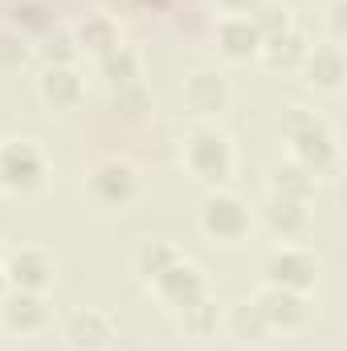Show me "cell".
I'll list each match as a JSON object with an SVG mask.
<instances>
[{"label": "cell", "instance_id": "6da1fadb", "mask_svg": "<svg viewBox=\"0 0 347 351\" xmlns=\"http://www.w3.org/2000/svg\"><path fill=\"white\" fill-rule=\"evenodd\" d=\"M278 131L290 147V160L298 168H307L315 180L339 172V143H335V131L323 114H315L307 106H286L278 119Z\"/></svg>", "mask_w": 347, "mask_h": 351}, {"label": "cell", "instance_id": "7a4b0ae2", "mask_svg": "<svg viewBox=\"0 0 347 351\" xmlns=\"http://www.w3.org/2000/svg\"><path fill=\"white\" fill-rule=\"evenodd\" d=\"M180 160H184L188 172L196 176L200 184H208V188L229 184V176L237 168V152H233L229 135L217 131V127H208V123H196L180 139Z\"/></svg>", "mask_w": 347, "mask_h": 351}, {"label": "cell", "instance_id": "3957f363", "mask_svg": "<svg viewBox=\"0 0 347 351\" xmlns=\"http://www.w3.org/2000/svg\"><path fill=\"white\" fill-rule=\"evenodd\" d=\"M49 176V160L33 139H0V192L33 196Z\"/></svg>", "mask_w": 347, "mask_h": 351}, {"label": "cell", "instance_id": "277c9868", "mask_svg": "<svg viewBox=\"0 0 347 351\" xmlns=\"http://www.w3.org/2000/svg\"><path fill=\"white\" fill-rule=\"evenodd\" d=\"M254 229V213L250 204L237 196V192H225V188H213L204 200H200V233L221 241V245H237L246 241Z\"/></svg>", "mask_w": 347, "mask_h": 351}, {"label": "cell", "instance_id": "5b68a950", "mask_svg": "<svg viewBox=\"0 0 347 351\" xmlns=\"http://www.w3.org/2000/svg\"><path fill=\"white\" fill-rule=\"evenodd\" d=\"M261 278H265V286H282V290L307 294L319 282V258L311 250H302V245H278V250L265 254Z\"/></svg>", "mask_w": 347, "mask_h": 351}, {"label": "cell", "instance_id": "8992f818", "mask_svg": "<svg viewBox=\"0 0 347 351\" xmlns=\"http://www.w3.org/2000/svg\"><path fill=\"white\" fill-rule=\"evenodd\" d=\"M90 196L106 208H127L135 196H139V168L131 160H119V156H106L98 160L86 176Z\"/></svg>", "mask_w": 347, "mask_h": 351}, {"label": "cell", "instance_id": "52a82bcc", "mask_svg": "<svg viewBox=\"0 0 347 351\" xmlns=\"http://www.w3.org/2000/svg\"><path fill=\"white\" fill-rule=\"evenodd\" d=\"M0 269H4V282L8 290H33V294H45L53 286V274H58V262L49 250L41 245H21V250H8L0 258Z\"/></svg>", "mask_w": 347, "mask_h": 351}, {"label": "cell", "instance_id": "ba28073f", "mask_svg": "<svg viewBox=\"0 0 347 351\" xmlns=\"http://www.w3.org/2000/svg\"><path fill=\"white\" fill-rule=\"evenodd\" d=\"M147 290H152V294H156V298H160V302L176 315L180 306H188V302H196L200 294H208V278H204V269L192 262V258H184V254H180V258H176V262L168 265V269L147 286Z\"/></svg>", "mask_w": 347, "mask_h": 351}, {"label": "cell", "instance_id": "9c48e42d", "mask_svg": "<svg viewBox=\"0 0 347 351\" xmlns=\"http://www.w3.org/2000/svg\"><path fill=\"white\" fill-rule=\"evenodd\" d=\"M254 302H258V311L265 315L270 331H302V327L315 319V306H311V298H307V294H298V290L261 286L258 294H254Z\"/></svg>", "mask_w": 347, "mask_h": 351}, {"label": "cell", "instance_id": "30bf717a", "mask_svg": "<svg viewBox=\"0 0 347 351\" xmlns=\"http://www.w3.org/2000/svg\"><path fill=\"white\" fill-rule=\"evenodd\" d=\"M184 106L196 119H217L229 106V78L213 66H200V70L184 74Z\"/></svg>", "mask_w": 347, "mask_h": 351}, {"label": "cell", "instance_id": "8fae6325", "mask_svg": "<svg viewBox=\"0 0 347 351\" xmlns=\"http://www.w3.org/2000/svg\"><path fill=\"white\" fill-rule=\"evenodd\" d=\"M0 323H4V331H12V335H37V331H45V323H49V302H45V294L8 290V294L0 298Z\"/></svg>", "mask_w": 347, "mask_h": 351}, {"label": "cell", "instance_id": "7c38bea8", "mask_svg": "<svg viewBox=\"0 0 347 351\" xmlns=\"http://www.w3.org/2000/svg\"><path fill=\"white\" fill-rule=\"evenodd\" d=\"M302 78L307 86L323 90V94H339L347 82V58L339 45H311V53L302 58Z\"/></svg>", "mask_w": 347, "mask_h": 351}, {"label": "cell", "instance_id": "4fadbf2b", "mask_svg": "<svg viewBox=\"0 0 347 351\" xmlns=\"http://www.w3.org/2000/svg\"><path fill=\"white\" fill-rule=\"evenodd\" d=\"M115 339V319L98 306H78L66 319V343L74 351H102Z\"/></svg>", "mask_w": 347, "mask_h": 351}, {"label": "cell", "instance_id": "5bb4252c", "mask_svg": "<svg viewBox=\"0 0 347 351\" xmlns=\"http://www.w3.org/2000/svg\"><path fill=\"white\" fill-rule=\"evenodd\" d=\"M37 94L49 110H74L86 98V82L74 66H45L37 74Z\"/></svg>", "mask_w": 347, "mask_h": 351}, {"label": "cell", "instance_id": "9a60e30c", "mask_svg": "<svg viewBox=\"0 0 347 351\" xmlns=\"http://www.w3.org/2000/svg\"><path fill=\"white\" fill-rule=\"evenodd\" d=\"M213 37H217V49L229 62H250V58L261 53V33L250 16H221Z\"/></svg>", "mask_w": 347, "mask_h": 351}, {"label": "cell", "instance_id": "2e32d148", "mask_svg": "<svg viewBox=\"0 0 347 351\" xmlns=\"http://www.w3.org/2000/svg\"><path fill=\"white\" fill-rule=\"evenodd\" d=\"M74 41H78V53H86V58H94V62L123 45L119 25H115V16H106V12L78 21V25H74Z\"/></svg>", "mask_w": 347, "mask_h": 351}, {"label": "cell", "instance_id": "e0dca14e", "mask_svg": "<svg viewBox=\"0 0 347 351\" xmlns=\"http://www.w3.org/2000/svg\"><path fill=\"white\" fill-rule=\"evenodd\" d=\"M265 225L274 237H298L311 225V200H290V196H270L261 208Z\"/></svg>", "mask_w": 347, "mask_h": 351}, {"label": "cell", "instance_id": "ac0fdd59", "mask_svg": "<svg viewBox=\"0 0 347 351\" xmlns=\"http://www.w3.org/2000/svg\"><path fill=\"white\" fill-rule=\"evenodd\" d=\"M307 53H311V41H307L298 29H286V33H278V37H265V41H261L258 58L270 66V70H298Z\"/></svg>", "mask_w": 347, "mask_h": 351}, {"label": "cell", "instance_id": "d6986e66", "mask_svg": "<svg viewBox=\"0 0 347 351\" xmlns=\"http://www.w3.org/2000/svg\"><path fill=\"white\" fill-rule=\"evenodd\" d=\"M180 258V250H176L172 241H160V237H147V241H139L135 245V254H131V274L143 282V286H152L168 265Z\"/></svg>", "mask_w": 347, "mask_h": 351}, {"label": "cell", "instance_id": "ffe728a7", "mask_svg": "<svg viewBox=\"0 0 347 351\" xmlns=\"http://www.w3.org/2000/svg\"><path fill=\"white\" fill-rule=\"evenodd\" d=\"M225 331H229V339H237V343H261V339L270 335V323H265V315L258 311L254 298H241V302H233V306L225 311Z\"/></svg>", "mask_w": 347, "mask_h": 351}, {"label": "cell", "instance_id": "44dd1931", "mask_svg": "<svg viewBox=\"0 0 347 351\" xmlns=\"http://www.w3.org/2000/svg\"><path fill=\"white\" fill-rule=\"evenodd\" d=\"M139 74H143V58L131 45H119L106 58H98V78L106 82V90L131 86V82H139Z\"/></svg>", "mask_w": 347, "mask_h": 351}, {"label": "cell", "instance_id": "7402d4cb", "mask_svg": "<svg viewBox=\"0 0 347 351\" xmlns=\"http://www.w3.org/2000/svg\"><path fill=\"white\" fill-rule=\"evenodd\" d=\"M315 188H319V180L307 172V168H298L294 160H282V164H274V168H270V196L315 200Z\"/></svg>", "mask_w": 347, "mask_h": 351}, {"label": "cell", "instance_id": "603a6c76", "mask_svg": "<svg viewBox=\"0 0 347 351\" xmlns=\"http://www.w3.org/2000/svg\"><path fill=\"white\" fill-rule=\"evenodd\" d=\"M217 323H221V311H217L213 290H208V294H200L196 302H188V306H180V311H176V327H180L184 335H192V339L213 335V331H217Z\"/></svg>", "mask_w": 347, "mask_h": 351}, {"label": "cell", "instance_id": "cb8c5ba5", "mask_svg": "<svg viewBox=\"0 0 347 351\" xmlns=\"http://www.w3.org/2000/svg\"><path fill=\"white\" fill-rule=\"evenodd\" d=\"M37 53L45 58V66H74V62H78V41H74V29H66V25L45 29V33H41Z\"/></svg>", "mask_w": 347, "mask_h": 351}, {"label": "cell", "instance_id": "d4e9b609", "mask_svg": "<svg viewBox=\"0 0 347 351\" xmlns=\"http://www.w3.org/2000/svg\"><path fill=\"white\" fill-rule=\"evenodd\" d=\"M8 29H16V33H45L49 29V8L41 4V0H12L8 4Z\"/></svg>", "mask_w": 347, "mask_h": 351}, {"label": "cell", "instance_id": "484cf974", "mask_svg": "<svg viewBox=\"0 0 347 351\" xmlns=\"http://www.w3.org/2000/svg\"><path fill=\"white\" fill-rule=\"evenodd\" d=\"M110 106L123 119H147L152 114V94H147L143 82H131V86H123V90H110Z\"/></svg>", "mask_w": 347, "mask_h": 351}, {"label": "cell", "instance_id": "4316f807", "mask_svg": "<svg viewBox=\"0 0 347 351\" xmlns=\"http://www.w3.org/2000/svg\"><path fill=\"white\" fill-rule=\"evenodd\" d=\"M254 25H258L261 41L265 37H278V33H286V29H294V16H290V4H278V0H265L258 12L250 16Z\"/></svg>", "mask_w": 347, "mask_h": 351}, {"label": "cell", "instance_id": "83f0119b", "mask_svg": "<svg viewBox=\"0 0 347 351\" xmlns=\"http://www.w3.org/2000/svg\"><path fill=\"white\" fill-rule=\"evenodd\" d=\"M29 53H33V45H29L25 33H16V29H0V74L21 70V66L29 62Z\"/></svg>", "mask_w": 347, "mask_h": 351}, {"label": "cell", "instance_id": "f1b7e54d", "mask_svg": "<svg viewBox=\"0 0 347 351\" xmlns=\"http://www.w3.org/2000/svg\"><path fill=\"white\" fill-rule=\"evenodd\" d=\"M347 41V0H331L327 4V45H339Z\"/></svg>", "mask_w": 347, "mask_h": 351}, {"label": "cell", "instance_id": "f546056e", "mask_svg": "<svg viewBox=\"0 0 347 351\" xmlns=\"http://www.w3.org/2000/svg\"><path fill=\"white\" fill-rule=\"evenodd\" d=\"M265 0H217V8L225 12V16H254Z\"/></svg>", "mask_w": 347, "mask_h": 351}, {"label": "cell", "instance_id": "4dcf8cb0", "mask_svg": "<svg viewBox=\"0 0 347 351\" xmlns=\"http://www.w3.org/2000/svg\"><path fill=\"white\" fill-rule=\"evenodd\" d=\"M106 12H123L127 16V12H139V8H135V0H106Z\"/></svg>", "mask_w": 347, "mask_h": 351}, {"label": "cell", "instance_id": "1f68e13d", "mask_svg": "<svg viewBox=\"0 0 347 351\" xmlns=\"http://www.w3.org/2000/svg\"><path fill=\"white\" fill-rule=\"evenodd\" d=\"M168 4H172V0H135V8H139V12H147V8H152V12H160V8H168Z\"/></svg>", "mask_w": 347, "mask_h": 351}, {"label": "cell", "instance_id": "d6a6232c", "mask_svg": "<svg viewBox=\"0 0 347 351\" xmlns=\"http://www.w3.org/2000/svg\"><path fill=\"white\" fill-rule=\"evenodd\" d=\"M8 294V282H4V269H0V298Z\"/></svg>", "mask_w": 347, "mask_h": 351}, {"label": "cell", "instance_id": "836d02e7", "mask_svg": "<svg viewBox=\"0 0 347 351\" xmlns=\"http://www.w3.org/2000/svg\"><path fill=\"white\" fill-rule=\"evenodd\" d=\"M0 258H4V245H0Z\"/></svg>", "mask_w": 347, "mask_h": 351}]
</instances>
